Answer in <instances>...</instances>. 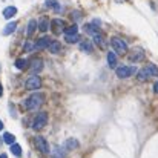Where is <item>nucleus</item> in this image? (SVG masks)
<instances>
[{
  "mask_svg": "<svg viewBox=\"0 0 158 158\" xmlns=\"http://www.w3.org/2000/svg\"><path fill=\"white\" fill-rule=\"evenodd\" d=\"M43 102H45V95L40 94V92H35V94L29 95L23 102V106L26 107V110H37L40 106L43 105Z\"/></svg>",
  "mask_w": 158,
  "mask_h": 158,
  "instance_id": "obj_1",
  "label": "nucleus"
},
{
  "mask_svg": "<svg viewBox=\"0 0 158 158\" xmlns=\"http://www.w3.org/2000/svg\"><path fill=\"white\" fill-rule=\"evenodd\" d=\"M155 75H158V68L155 64H148V66H144L141 71L137 72L138 81H148L151 77H155Z\"/></svg>",
  "mask_w": 158,
  "mask_h": 158,
  "instance_id": "obj_2",
  "label": "nucleus"
},
{
  "mask_svg": "<svg viewBox=\"0 0 158 158\" xmlns=\"http://www.w3.org/2000/svg\"><path fill=\"white\" fill-rule=\"evenodd\" d=\"M110 45H112L114 52L117 54V55H124V54H127V45H126V42H123V39H120V37H112V39H110Z\"/></svg>",
  "mask_w": 158,
  "mask_h": 158,
  "instance_id": "obj_3",
  "label": "nucleus"
},
{
  "mask_svg": "<svg viewBox=\"0 0 158 158\" xmlns=\"http://www.w3.org/2000/svg\"><path fill=\"white\" fill-rule=\"evenodd\" d=\"M46 123H48V114L46 112H40V114H37V117L32 121V129L34 131H42L46 126Z\"/></svg>",
  "mask_w": 158,
  "mask_h": 158,
  "instance_id": "obj_4",
  "label": "nucleus"
},
{
  "mask_svg": "<svg viewBox=\"0 0 158 158\" xmlns=\"http://www.w3.org/2000/svg\"><path fill=\"white\" fill-rule=\"evenodd\" d=\"M137 68L135 66H121V68H117V77L118 78H127L134 74H137Z\"/></svg>",
  "mask_w": 158,
  "mask_h": 158,
  "instance_id": "obj_5",
  "label": "nucleus"
},
{
  "mask_svg": "<svg viewBox=\"0 0 158 158\" xmlns=\"http://www.w3.org/2000/svg\"><path fill=\"white\" fill-rule=\"evenodd\" d=\"M40 86H42V80H40L39 75H32V77H29V78L26 80V83H25V88L29 89V91H37Z\"/></svg>",
  "mask_w": 158,
  "mask_h": 158,
  "instance_id": "obj_6",
  "label": "nucleus"
},
{
  "mask_svg": "<svg viewBox=\"0 0 158 158\" xmlns=\"http://www.w3.org/2000/svg\"><path fill=\"white\" fill-rule=\"evenodd\" d=\"M34 141H35L37 149H39L43 155H48V154H49V144H48V141H46L43 137H40V135H39V137H35V140H34Z\"/></svg>",
  "mask_w": 158,
  "mask_h": 158,
  "instance_id": "obj_7",
  "label": "nucleus"
},
{
  "mask_svg": "<svg viewBox=\"0 0 158 158\" xmlns=\"http://www.w3.org/2000/svg\"><path fill=\"white\" fill-rule=\"evenodd\" d=\"M144 57H146V54L143 51V48H134V49L129 52V60H131L132 63L141 61V60H144Z\"/></svg>",
  "mask_w": 158,
  "mask_h": 158,
  "instance_id": "obj_8",
  "label": "nucleus"
},
{
  "mask_svg": "<svg viewBox=\"0 0 158 158\" xmlns=\"http://www.w3.org/2000/svg\"><path fill=\"white\" fill-rule=\"evenodd\" d=\"M51 31H52L54 35H60L61 31H64V22L60 19H54L51 22Z\"/></svg>",
  "mask_w": 158,
  "mask_h": 158,
  "instance_id": "obj_9",
  "label": "nucleus"
},
{
  "mask_svg": "<svg viewBox=\"0 0 158 158\" xmlns=\"http://www.w3.org/2000/svg\"><path fill=\"white\" fill-rule=\"evenodd\" d=\"M42 71H43V60L42 58H32V61H31V72L34 75H37Z\"/></svg>",
  "mask_w": 158,
  "mask_h": 158,
  "instance_id": "obj_10",
  "label": "nucleus"
},
{
  "mask_svg": "<svg viewBox=\"0 0 158 158\" xmlns=\"http://www.w3.org/2000/svg\"><path fill=\"white\" fill-rule=\"evenodd\" d=\"M45 6L51 8L54 12H57V14L63 12V11H61V5H60V3H58L57 0H46V2H45Z\"/></svg>",
  "mask_w": 158,
  "mask_h": 158,
  "instance_id": "obj_11",
  "label": "nucleus"
},
{
  "mask_svg": "<svg viewBox=\"0 0 158 158\" xmlns=\"http://www.w3.org/2000/svg\"><path fill=\"white\" fill-rule=\"evenodd\" d=\"M49 26H51V23H49L48 17H42V19L39 20V31H40V32H46V31L49 29Z\"/></svg>",
  "mask_w": 158,
  "mask_h": 158,
  "instance_id": "obj_12",
  "label": "nucleus"
},
{
  "mask_svg": "<svg viewBox=\"0 0 158 158\" xmlns=\"http://www.w3.org/2000/svg\"><path fill=\"white\" fill-rule=\"evenodd\" d=\"M49 39L48 37H42V39H39L35 43H34V46H35V49H45V48H48V45H49Z\"/></svg>",
  "mask_w": 158,
  "mask_h": 158,
  "instance_id": "obj_13",
  "label": "nucleus"
},
{
  "mask_svg": "<svg viewBox=\"0 0 158 158\" xmlns=\"http://www.w3.org/2000/svg\"><path fill=\"white\" fill-rule=\"evenodd\" d=\"M66 148H61V146H55L52 151V157L54 158H64V155H66Z\"/></svg>",
  "mask_w": 158,
  "mask_h": 158,
  "instance_id": "obj_14",
  "label": "nucleus"
},
{
  "mask_svg": "<svg viewBox=\"0 0 158 158\" xmlns=\"http://www.w3.org/2000/svg\"><path fill=\"white\" fill-rule=\"evenodd\" d=\"M15 28H17V22H9V23L5 26V29L2 31V34H3V35H9V34H12V32L15 31Z\"/></svg>",
  "mask_w": 158,
  "mask_h": 158,
  "instance_id": "obj_15",
  "label": "nucleus"
},
{
  "mask_svg": "<svg viewBox=\"0 0 158 158\" xmlns=\"http://www.w3.org/2000/svg\"><path fill=\"white\" fill-rule=\"evenodd\" d=\"M48 49H49V52L58 54L60 51H61V45H60V42L54 40V42H49V45H48Z\"/></svg>",
  "mask_w": 158,
  "mask_h": 158,
  "instance_id": "obj_16",
  "label": "nucleus"
},
{
  "mask_svg": "<svg viewBox=\"0 0 158 158\" xmlns=\"http://www.w3.org/2000/svg\"><path fill=\"white\" fill-rule=\"evenodd\" d=\"M15 68L17 69H20V71H25L28 66H29V60H26V58H19V60H15Z\"/></svg>",
  "mask_w": 158,
  "mask_h": 158,
  "instance_id": "obj_17",
  "label": "nucleus"
},
{
  "mask_svg": "<svg viewBox=\"0 0 158 158\" xmlns=\"http://www.w3.org/2000/svg\"><path fill=\"white\" fill-rule=\"evenodd\" d=\"M107 64L114 69V68H117V54L114 52V51H109L107 52Z\"/></svg>",
  "mask_w": 158,
  "mask_h": 158,
  "instance_id": "obj_18",
  "label": "nucleus"
},
{
  "mask_svg": "<svg viewBox=\"0 0 158 158\" xmlns=\"http://www.w3.org/2000/svg\"><path fill=\"white\" fill-rule=\"evenodd\" d=\"M17 14V8L15 6H8V8H5V11H3V17L5 19H11V17H14Z\"/></svg>",
  "mask_w": 158,
  "mask_h": 158,
  "instance_id": "obj_19",
  "label": "nucleus"
},
{
  "mask_svg": "<svg viewBox=\"0 0 158 158\" xmlns=\"http://www.w3.org/2000/svg\"><path fill=\"white\" fill-rule=\"evenodd\" d=\"M80 49L83 51V52H86V54H89V52H92V43L89 42V40H83L81 43H80Z\"/></svg>",
  "mask_w": 158,
  "mask_h": 158,
  "instance_id": "obj_20",
  "label": "nucleus"
},
{
  "mask_svg": "<svg viewBox=\"0 0 158 158\" xmlns=\"http://www.w3.org/2000/svg\"><path fill=\"white\" fill-rule=\"evenodd\" d=\"M64 148H66L68 151H74V149H77V148H78V141H77L75 138H69V140L66 141Z\"/></svg>",
  "mask_w": 158,
  "mask_h": 158,
  "instance_id": "obj_21",
  "label": "nucleus"
},
{
  "mask_svg": "<svg viewBox=\"0 0 158 158\" xmlns=\"http://www.w3.org/2000/svg\"><path fill=\"white\" fill-rule=\"evenodd\" d=\"M37 20H29V23H28V29H26V34L31 37L32 34H34V31H35V28H37Z\"/></svg>",
  "mask_w": 158,
  "mask_h": 158,
  "instance_id": "obj_22",
  "label": "nucleus"
},
{
  "mask_svg": "<svg viewBox=\"0 0 158 158\" xmlns=\"http://www.w3.org/2000/svg\"><path fill=\"white\" fill-rule=\"evenodd\" d=\"M64 40H66V43H77L78 40H80V35L78 34H68V35H64Z\"/></svg>",
  "mask_w": 158,
  "mask_h": 158,
  "instance_id": "obj_23",
  "label": "nucleus"
},
{
  "mask_svg": "<svg viewBox=\"0 0 158 158\" xmlns=\"http://www.w3.org/2000/svg\"><path fill=\"white\" fill-rule=\"evenodd\" d=\"M11 152L15 155L17 158L22 157V148H20V144H17V143H12L11 144Z\"/></svg>",
  "mask_w": 158,
  "mask_h": 158,
  "instance_id": "obj_24",
  "label": "nucleus"
},
{
  "mask_svg": "<svg viewBox=\"0 0 158 158\" xmlns=\"http://www.w3.org/2000/svg\"><path fill=\"white\" fill-rule=\"evenodd\" d=\"M94 42H95V45H98L100 48H103V46H105V42H103V35H102L100 32H95V34H94Z\"/></svg>",
  "mask_w": 158,
  "mask_h": 158,
  "instance_id": "obj_25",
  "label": "nucleus"
},
{
  "mask_svg": "<svg viewBox=\"0 0 158 158\" xmlns=\"http://www.w3.org/2000/svg\"><path fill=\"white\" fill-rule=\"evenodd\" d=\"M3 141L6 143V144H12V143H15V137L12 135V134H9V132H6L5 135H3Z\"/></svg>",
  "mask_w": 158,
  "mask_h": 158,
  "instance_id": "obj_26",
  "label": "nucleus"
},
{
  "mask_svg": "<svg viewBox=\"0 0 158 158\" xmlns=\"http://www.w3.org/2000/svg\"><path fill=\"white\" fill-rule=\"evenodd\" d=\"M63 34H64V35H68V34H78V26H77V25H72V26H69V28H64Z\"/></svg>",
  "mask_w": 158,
  "mask_h": 158,
  "instance_id": "obj_27",
  "label": "nucleus"
},
{
  "mask_svg": "<svg viewBox=\"0 0 158 158\" xmlns=\"http://www.w3.org/2000/svg\"><path fill=\"white\" fill-rule=\"evenodd\" d=\"M23 49L29 52V51H32V49H35V46H34V43H32V42H26V43L23 45Z\"/></svg>",
  "mask_w": 158,
  "mask_h": 158,
  "instance_id": "obj_28",
  "label": "nucleus"
},
{
  "mask_svg": "<svg viewBox=\"0 0 158 158\" xmlns=\"http://www.w3.org/2000/svg\"><path fill=\"white\" fill-rule=\"evenodd\" d=\"M71 17L77 20V19H80V17H81V14H78V12H72V14H71Z\"/></svg>",
  "mask_w": 158,
  "mask_h": 158,
  "instance_id": "obj_29",
  "label": "nucleus"
},
{
  "mask_svg": "<svg viewBox=\"0 0 158 158\" xmlns=\"http://www.w3.org/2000/svg\"><path fill=\"white\" fill-rule=\"evenodd\" d=\"M154 92L158 95V81H155V83H154Z\"/></svg>",
  "mask_w": 158,
  "mask_h": 158,
  "instance_id": "obj_30",
  "label": "nucleus"
},
{
  "mask_svg": "<svg viewBox=\"0 0 158 158\" xmlns=\"http://www.w3.org/2000/svg\"><path fill=\"white\" fill-rule=\"evenodd\" d=\"M2 94H3V88H2V83H0V97H2Z\"/></svg>",
  "mask_w": 158,
  "mask_h": 158,
  "instance_id": "obj_31",
  "label": "nucleus"
},
{
  "mask_svg": "<svg viewBox=\"0 0 158 158\" xmlns=\"http://www.w3.org/2000/svg\"><path fill=\"white\" fill-rule=\"evenodd\" d=\"M0 158H8V155H6V154H2V155H0Z\"/></svg>",
  "mask_w": 158,
  "mask_h": 158,
  "instance_id": "obj_32",
  "label": "nucleus"
},
{
  "mask_svg": "<svg viewBox=\"0 0 158 158\" xmlns=\"http://www.w3.org/2000/svg\"><path fill=\"white\" fill-rule=\"evenodd\" d=\"M2 129H3V123L0 121V131H2Z\"/></svg>",
  "mask_w": 158,
  "mask_h": 158,
  "instance_id": "obj_33",
  "label": "nucleus"
}]
</instances>
